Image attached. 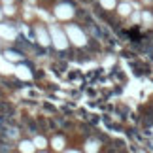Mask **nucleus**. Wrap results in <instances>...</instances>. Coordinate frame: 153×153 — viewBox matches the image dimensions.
<instances>
[{"mask_svg": "<svg viewBox=\"0 0 153 153\" xmlns=\"http://www.w3.org/2000/svg\"><path fill=\"white\" fill-rule=\"evenodd\" d=\"M149 132H151V134H153V127H151V131H149Z\"/></svg>", "mask_w": 153, "mask_h": 153, "instance_id": "obj_4", "label": "nucleus"}, {"mask_svg": "<svg viewBox=\"0 0 153 153\" xmlns=\"http://www.w3.org/2000/svg\"><path fill=\"white\" fill-rule=\"evenodd\" d=\"M142 19H144V23H146L148 27L153 23V17H151V13H148V11H144V13H142Z\"/></svg>", "mask_w": 153, "mask_h": 153, "instance_id": "obj_1", "label": "nucleus"}, {"mask_svg": "<svg viewBox=\"0 0 153 153\" xmlns=\"http://www.w3.org/2000/svg\"><path fill=\"white\" fill-rule=\"evenodd\" d=\"M114 0H102V6H106V8H114Z\"/></svg>", "mask_w": 153, "mask_h": 153, "instance_id": "obj_3", "label": "nucleus"}, {"mask_svg": "<svg viewBox=\"0 0 153 153\" xmlns=\"http://www.w3.org/2000/svg\"><path fill=\"white\" fill-rule=\"evenodd\" d=\"M119 13H123V15L131 13V6H128V4H121L119 6Z\"/></svg>", "mask_w": 153, "mask_h": 153, "instance_id": "obj_2", "label": "nucleus"}]
</instances>
